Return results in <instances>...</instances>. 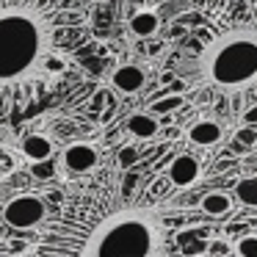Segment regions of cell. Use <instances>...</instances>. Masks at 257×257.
<instances>
[{
    "instance_id": "ffe728a7",
    "label": "cell",
    "mask_w": 257,
    "mask_h": 257,
    "mask_svg": "<svg viewBox=\"0 0 257 257\" xmlns=\"http://www.w3.org/2000/svg\"><path fill=\"white\" fill-rule=\"evenodd\" d=\"M243 122H251V124H257V102H254V105H251L249 111L243 113Z\"/></svg>"
},
{
    "instance_id": "ba28073f",
    "label": "cell",
    "mask_w": 257,
    "mask_h": 257,
    "mask_svg": "<svg viewBox=\"0 0 257 257\" xmlns=\"http://www.w3.org/2000/svg\"><path fill=\"white\" fill-rule=\"evenodd\" d=\"M224 139V127L216 119H199L188 127V141L194 147H216Z\"/></svg>"
},
{
    "instance_id": "8992f818",
    "label": "cell",
    "mask_w": 257,
    "mask_h": 257,
    "mask_svg": "<svg viewBox=\"0 0 257 257\" xmlns=\"http://www.w3.org/2000/svg\"><path fill=\"white\" fill-rule=\"evenodd\" d=\"M166 174H169V183H172L174 188H191V185L199 180L202 166H199V161H196L194 155L183 152V155H177L172 163H169Z\"/></svg>"
},
{
    "instance_id": "5b68a950",
    "label": "cell",
    "mask_w": 257,
    "mask_h": 257,
    "mask_svg": "<svg viewBox=\"0 0 257 257\" xmlns=\"http://www.w3.org/2000/svg\"><path fill=\"white\" fill-rule=\"evenodd\" d=\"M97 163H100V152L94 144H86V141L69 144L61 155V166L72 174H89Z\"/></svg>"
},
{
    "instance_id": "8fae6325",
    "label": "cell",
    "mask_w": 257,
    "mask_h": 257,
    "mask_svg": "<svg viewBox=\"0 0 257 257\" xmlns=\"http://www.w3.org/2000/svg\"><path fill=\"white\" fill-rule=\"evenodd\" d=\"M23 155L28 158L31 163L47 161V158H53V141L47 139V136H42V133L25 136L23 139Z\"/></svg>"
},
{
    "instance_id": "ac0fdd59",
    "label": "cell",
    "mask_w": 257,
    "mask_h": 257,
    "mask_svg": "<svg viewBox=\"0 0 257 257\" xmlns=\"http://www.w3.org/2000/svg\"><path fill=\"white\" fill-rule=\"evenodd\" d=\"M139 158H141V152H139V147H133V144H122V147H119V152H116V163L122 169L136 166Z\"/></svg>"
},
{
    "instance_id": "2e32d148",
    "label": "cell",
    "mask_w": 257,
    "mask_h": 257,
    "mask_svg": "<svg viewBox=\"0 0 257 257\" xmlns=\"http://www.w3.org/2000/svg\"><path fill=\"white\" fill-rule=\"evenodd\" d=\"M229 246H232V251L238 257H257V235L254 232L240 235V238H235Z\"/></svg>"
},
{
    "instance_id": "5bb4252c",
    "label": "cell",
    "mask_w": 257,
    "mask_h": 257,
    "mask_svg": "<svg viewBox=\"0 0 257 257\" xmlns=\"http://www.w3.org/2000/svg\"><path fill=\"white\" fill-rule=\"evenodd\" d=\"M235 199L246 207H257V174H249V177H240L232 188Z\"/></svg>"
},
{
    "instance_id": "7c38bea8",
    "label": "cell",
    "mask_w": 257,
    "mask_h": 257,
    "mask_svg": "<svg viewBox=\"0 0 257 257\" xmlns=\"http://www.w3.org/2000/svg\"><path fill=\"white\" fill-rule=\"evenodd\" d=\"M124 124H127V133L136 139H155L158 130H161L155 113H133V116H127Z\"/></svg>"
},
{
    "instance_id": "e0dca14e",
    "label": "cell",
    "mask_w": 257,
    "mask_h": 257,
    "mask_svg": "<svg viewBox=\"0 0 257 257\" xmlns=\"http://www.w3.org/2000/svg\"><path fill=\"white\" fill-rule=\"evenodd\" d=\"M235 144L243 147V150H251V147H257V124L251 122H243L238 130H235Z\"/></svg>"
},
{
    "instance_id": "3957f363",
    "label": "cell",
    "mask_w": 257,
    "mask_h": 257,
    "mask_svg": "<svg viewBox=\"0 0 257 257\" xmlns=\"http://www.w3.org/2000/svg\"><path fill=\"white\" fill-rule=\"evenodd\" d=\"M199 83L221 94H243L257 83V25H235L213 36L196 56Z\"/></svg>"
},
{
    "instance_id": "30bf717a",
    "label": "cell",
    "mask_w": 257,
    "mask_h": 257,
    "mask_svg": "<svg viewBox=\"0 0 257 257\" xmlns=\"http://www.w3.org/2000/svg\"><path fill=\"white\" fill-rule=\"evenodd\" d=\"M199 210L210 218H224L232 210V196H229L227 191H207L199 199Z\"/></svg>"
},
{
    "instance_id": "44dd1931",
    "label": "cell",
    "mask_w": 257,
    "mask_h": 257,
    "mask_svg": "<svg viewBox=\"0 0 257 257\" xmlns=\"http://www.w3.org/2000/svg\"><path fill=\"white\" fill-rule=\"evenodd\" d=\"M249 3H251V6H257V0H249Z\"/></svg>"
},
{
    "instance_id": "9c48e42d",
    "label": "cell",
    "mask_w": 257,
    "mask_h": 257,
    "mask_svg": "<svg viewBox=\"0 0 257 257\" xmlns=\"http://www.w3.org/2000/svg\"><path fill=\"white\" fill-rule=\"evenodd\" d=\"M130 34L139 36V39H150L161 31V17H158L152 9H139V12L130 17Z\"/></svg>"
},
{
    "instance_id": "277c9868",
    "label": "cell",
    "mask_w": 257,
    "mask_h": 257,
    "mask_svg": "<svg viewBox=\"0 0 257 257\" xmlns=\"http://www.w3.org/2000/svg\"><path fill=\"white\" fill-rule=\"evenodd\" d=\"M3 221L14 229H34L39 227L42 221H47L50 210H47V202L42 196H34V194H20L14 199H9L3 205Z\"/></svg>"
},
{
    "instance_id": "7a4b0ae2",
    "label": "cell",
    "mask_w": 257,
    "mask_h": 257,
    "mask_svg": "<svg viewBox=\"0 0 257 257\" xmlns=\"http://www.w3.org/2000/svg\"><path fill=\"white\" fill-rule=\"evenodd\" d=\"M161 210L133 205L100 213L89 224L56 218L36 251H47V254L72 251L83 257H152L161 251Z\"/></svg>"
},
{
    "instance_id": "52a82bcc",
    "label": "cell",
    "mask_w": 257,
    "mask_h": 257,
    "mask_svg": "<svg viewBox=\"0 0 257 257\" xmlns=\"http://www.w3.org/2000/svg\"><path fill=\"white\" fill-rule=\"evenodd\" d=\"M111 83H113V89H119L122 94H136V91L144 89L147 72L139 67V64H122V67L113 69Z\"/></svg>"
},
{
    "instance_id": "4fadbf2b",
    "label": "cell",
    "mask_w": 257,
    "mask_h": 257,
    "mask_svg": "<svg viewBox=\"0 0 257 257\" xmlns=\"http://www.w3.org/2000/svg\"><path fill=\"white\" fill-rule=\"evenodd\" d=\"M207 235L202 229H183L177 232V249L183 254H205L207 251Z\"/></svg>"
},
{
    "instance_id": "d6986e66",
    "label": "cell",
    "mask_w": 257,
    "mask_h": 257,
    "mask_svg": "<svg viewBox=\"0 0 257 257\" xmlns=\"http://www.w3.org/2000/svg\"><path fill=\"white\" fill-rule=\"evenodd\" d=\"M47 161H50V158H47ZM47 161H36L34 166H31V172H34V177H39V180H47V177H53V174H56V169H53Z\"/></svg>"
},
{
    "instance_id": "9a60e30c",
    "label": "cell",
    "mask_w": 257,
    "mask_h": 257,
    "mask_svg": "<svg viewBox=\"0 0 257 257\" xmlns=\"http://www.w3.org/2000/svg\"><path fill=\"white\" fill-rule=\"evenodd\" d=\"M185 105V97L183 94H166V97H158L155 102H150L152 113H174Z\"/></svg>"
},
{
    "instance_id": "6da1fadb",
    "label": "cell",
    "mask_w": 257,
    "mask_h": 257,
    "mask_svg": "<svg viewBox=\"0 0 257 257\" xmlns=\"http://www.w3.org/2000/svg\"><path fill=\"white\" fill-rule=\"evenodd\" d=\"M86 31V14L69 0H0V116L61 78Z\"/></svg>"
}]
</instances>
